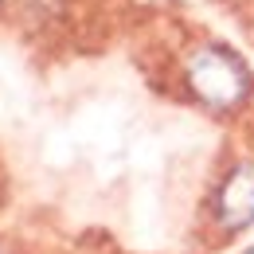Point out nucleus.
<instances>
[{
  "instance_id": "nucleus-1",
  "label": "nucleus",
  "mask_w": 254,
  "mask_h": 254,
  "mask_svg": "<svg viewBox=\"0 0 254 254\" xmlns=\"http://www.w3.org/2000/svg\"><path fill=\"white\" fill-rule=\"evenodd\" d=\"M184 82L191 98L215 114H231L251 98V70L223 43H203L191 51L184 63Z\"/></svg>"
},
{
  "instance_id": "nucleus-2",
  "label": "nucleus",
  "mask_w": 254,
  "mask_h": 254,
  "mask_svg": "<svg viewBox=\"0 0 254 254\" xmlns=\"http://www.w3.org/2000/svg\"><path fill=\"white\" fill-rule=\"evenodd\" d=\"M215 219L223 231H247L254 223V160L235 164L215 191Z\"/></svg>"
},
{
  "instance_id": "nucleus-3",
  "label": "nucleus",
  "mask_w": 254,
  "mask_h": 254,
  "mask_svg": "<svg viewBox=\"0 0 254 254\" xmlns=\"http://www.w3.org/2000/svg\"><path fill=\"white\" fill-rule=\"evenodd\" d=\"M247 254H254V247H251V251H247Z\"/></svg>"
}]
</instances>
